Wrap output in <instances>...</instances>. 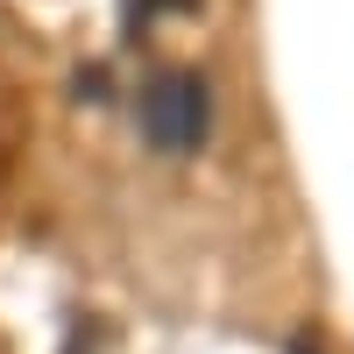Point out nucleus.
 <instances>
[{"label":"nucleus","instance_id":"1","mask_svg":"<svg viewBox=\"0 0 354 354\" xmlns=\"http://www.w3.org/2000/svg\"><path fill=\"white\" fill-rule=\"evenodd\" d=\"M205 128H213V85L198 71H163L149 93H142V135L163 156H192Z\"/></svg>","mask_w":354,"mask_h":354}]
</instances>
